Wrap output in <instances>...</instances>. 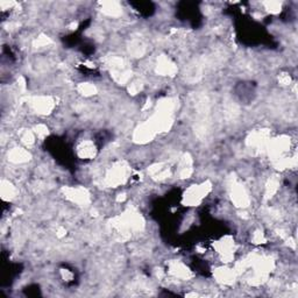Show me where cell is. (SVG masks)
<instances>
[{"instance_id":"cell-7","label":"cell","mask_w":298,"mask_h":298,"mask_svg":"<svg viewBox=\"0 0 298 298\" xmlns=\"http://www.w3.org/2000/svg\"><path fill=\"white\" fill-rule=\"evenodd\" d=\"M149 175L156 180H165L172 176V169L166 163H156L148 168Z\"/></svg>"},{"instance_id":"cell-1","label":"cell","mask_w":298,"mask_h":298,"mask_svg":"<svg viewBox=\"0 0 298 298\" xmlns=\"http://www.w3.org/2000/svg\"><path fill=\"white\" fill-rule=\"evenodd\" d=\"M129 175V167L126 165V162H117L111 168L107 170L104 183L110 187H118L126 183Z\"/></svg>"},{"instance_id":"cell-6","label":"cell","mask_w":298,"mask_h":298,"mask_svg":"<svg viewBox=\"0 0 298 298\" xmlns=\"http://www.w3.org/2000/svg\"><path fill=\"white\" fill-rule=\"evenodd\" d=\"M76 152L82 160H91L96 156L97 147L91 140H83L77 145Z\"/></svg>"},{"instance_id":"cell-2","label":"cell","mask_w":298,"mask_h":298,"mask_svg":"<svg viewBox=\"0 0 298 298\" xmlns=\"http://www.w3.org/2000/svg\"><path fill=\"white\" fill-rule=\"evenodd\" d=\"M211 191L210 182H205L199 185H192L187 187V190L183 195L184 204H187L190 206H196L202 202L204 197H206L207 193Z\"/></svg>"},{"instance_id":"cell-3","label":"cell","mask_w":298,"mask_h":298,"mask_svg":"<svg viewBox=\"0 0 298 298\" xmlns=\"http://www.w3.org/2000/svg\"><path fill=\"white\" fill-rule=\"evenodd\" d=\"M66 199L77 205H88L90 203V193L85 187L75 186V187H64L63 189Z\"/></svg>"},{"instance_id":"cell-12","label":"cell","mask_w":298,"mask_h":298,"mask_svg":"<svg viewBox=\"0 0 298 298\" xmlns=\"http://www.w3.org/2000/svg\"><path fill=\"white\" fill-rule=\"evenodd\" d=\"M34 133H35V135L38 136V138H40V139H43V138H46L47 135H48V127H47L45 123H39V125H36L35 127H34Z\"/></svg>"},{"instance_id":"cell-11","label":"cell","mask_w":298,"mask_h":298,"mask_svg":"<svg viewBox=\"0 0 298 298\" xmlns=\"http://www.w3.org/2000/svg\"><path fill=\"white\" fill-rule=\"evenodd\" d=\"M78 92L85 97H91L97 93V88L91 83H82L78 85Z\"/></svg>"},{"instance_id":"cell-5","label":"cell","mask_w":298,"mask_h":298,"mask_svg":"<svg viewBox=\"0 0 298 298\" xmlns=\"http://www.w3.org/2000/svg\"><path fill=\"white\" fill-rule=\"evenodd\" d=\"M7 157L9 162L14 163V165H23V163L31 161L32 154L26 148H22V147H15V148L8 150Z\"/></svg>"},{"instance_id":"cell-4","label":"cell","mask_w":298,"mask_h":298,"mask_svg":"<svg viewBox=\"0 0 298 298\" xmlns=\"http://www.w3.org/2000/svg\"><path fill=\"white\" fill-rule=\"evenodd\" d=\"M29 105L36 113L46 116L53 111L54 106H55V100L49 96L33 97L29 102Z\"/></svg>"},{"instance_id":"cell-9","label":"cell","mask_w":298,"mask_h":298,"mask_svg":"<svg viewBox=\"0 0 298 298\" xmlns=\"http://www.w3.org/2000/svg\"><path fill=\"white\" fill-rule=\"evenodd\" d=\"M16 197V187L9 180L2 179L1 182V198L4 200H12Z\"/></svg>"},{"instance_id":"cell-8","label":"cell","mask_w":298,"mask_h":298,"mask_svg":"<svg viewBox=\"0 0 298 298\" xmlns=\"http://www.w3.org/2000/svg\"><path fill=\"white\" fill-rule=\"evenodd\" d=\"M156 71L162 76H174L177 71V66L166 56H161L157 61Z\"/></svg>"},{"instance_id":"cell-15","label":"cell","mask_w":298,"mask_h":298,"mask_svg":"<svg viewBox=\"0 0 298 298\" xmlns=\"http://www.w3.org/2000/svg\"><path fill=\"white\" fill-rule=\"evenodd\" d=\"M63 277H64V279H65V272H63ZM66 277H70V279H71V277H72V275H71V274H70V273H69V274H68V275H66Z\"/></svg>"},{"instance_id":"cell-13","label":"cell","mask_w":298,"mask_h":298,"mask_svg":"<svg viewBox=\"0 0 298 298\" xmlns=\"http://www.w3.org/2000/svg\"><path fill=\"white\" fill-rule=\"evenodd\" d=\"M264 7L268 12L270 13H279L281 12V7H282V4L277 1H270V2H264Z\"/></svg>"},{"instance_id":"cell-10","label":"cell","mask_w":298,"mask_h":298,"mask_svg":"<svg viewBox=\"0 0 298 298\" xmlns=\"http://www.w3.org/2000/svg\"><path fill=\"white\" fill-rule=\"evenodd\" d=\"M102 6H103L102 12L104 13V14H106L109 16H113V18H117V16L121 15L122 9H121V7H120V5L118 4V2H112V1L103 2Z\"/></svg>"},{"instance_id":"cell-14","label":"cell","mask_w":298,"mask_h":298,"mask_svg":"<svg viewBox=\"0 0 298 298\" xmlns=\"http://www.w3.org/2000/svg\"><path fill=\"white\" fill-rule=\"evenodd\" d=\"M279 82H280L281 85L288 86V85H290L291 78H290V76L288 75V73H281L280 77H279Z\"/></svg>"}]
</instances>
